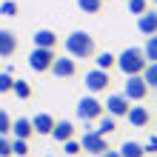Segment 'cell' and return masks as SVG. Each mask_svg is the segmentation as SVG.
Returning a JSON list of instances; mask_svg holds the SVG:
<instances>
[{
	"mask_svg": "<svg viewBox=\"0 0 157 157\" xmlns=\"http://www.w3.org/2000/svg\"><path fill=\"white\" fill-rule=\"evenodd\" d=\"M94 37H91L89 32H71L69 37H66V52H69V57H75V60H86L94 54Z\"/></svg>",
	"mask_w": 157,
	"mask_h": 157,
	"instance_id": "obj_1",
	"label": "cell"
},
{
	"mask_svg": "<svg viewBox=\"0 0 157 157\" xmlns=\"http://www.w3.org/2000/svg\"><path fill=\"white\" fill-rule=\"evenodd\" d=\"M114 66L123 71V75H140V71L146 69V57H143V49H137V46H128V49H123V54L120 57H114Z\"/></svg>",
	"mask_w": 157,
	"mask_h": 157,
	"instance_id": "obj_2",
	"label": "cell"
},
{
	"mask_svg": "<svg viewBox=\"0 0 157 157\" xmlns=\"http://www.w3.org/2000/svg\"><path fill=\"white\" fill-rule=\"evenodd\" d=\"M149 86L143 83L140 75H128L126 83H123V97L128 100V103H140V100H146V94H149Z\"/></svg>",
	"mask_w": 157,
	"mask_h": 157,
	"instance_id": "obj_3",
	"label": "cell"
},
{
	"mask_svg": "<svg viewBox=\"0 0 157 157\" xmlns=\"http://www.w3.org/2000/svg\"><path fill=\"white\" fill-rule=\"evenodd\" d=\"M77 117L83 120V123H91V120H97L100 114H103V103L94 97V94H86V97H80L77 100Z\"/></svg>",
	"mask_w": 157,
	"mask_h": 157,
	"instance_id": "obj_4",
	"label": "cell"
},
{
	"mask_svg": "<svg viewBox=\"0 0 157 157\" xmlns=\"http://www.w3.org/2000/svg\"><path fill=\"white\" fill-rule=\"evenodd\" d=\"M80 149L83 151H91V154H103L109 149V143H106V134H100L94 132V128H86L80 137Z\"/></svg>",
	"mask_w": 157,
	"mask_h": 157,
	"instance_id": "obj_5",
	"label": "cell"
},
{
	"mask_svg": "<svg viewBox=\"0 0 157 157\" xmlns=\"http://www.w3.org/2000/svg\"><path fill=\"white\" fill-rule=\"evenodd\" d=\"M83 83H86L89 94H100V91H106L112 86V77H109V71H103V69H91L89 75L83 77Z\"/></svg>",
	"mask_w": 157,
	"mask_h": 157,
	"instance_id": "obj_6",
	"label": "cell"
},
{
	"mask_svg": "<svg viewBox=\"0 0 157 157\" xmlns=\"http://www.w3.org/2000/svg\"><path fill=\"white\" fill-rule=\"evenodd\" d=\"M54 57H57L54 49H37V46H34L32 54H29V66H32L34 71H49V66H52Z\"/></svg>",
	"mask_w": 157,
	"mask_h": 157,
	"instance_id": "obj_7",
	"label": "cell"
},
{
	"mask_svg": "<svg viewBox=\"0 0 157 157\" xmlns=\"http://www.w3.org/2000/svg\"><path fill=\"white\" fill-rule=\"evenodd\" d=\"M49 71H52L54 77H63V80H66V77H71V75L77 71V60H75V57H69V54H63V57H54V60H52V66H49Z\"/></svg>",
	"mask_w": 157,
	"mask_h": 157,
	"instance_id": "obj_8",
	"label": "cell"
},
{
	"mask_svg": "<svg viewBox=\"0 0 157 157\" xmlns=\"http://www.w3.org/2000/svg\"><path fill=\"white\" fill-rule=\"evenodd\" d=\"M126 120L132 123L134 128H146L151 123V112L146 106H128V112H126Z\"/></svg>",
	"mask_w": 157,
	"mask_h": 157,
	"instance_id": "obj_9",
	"label": "cell"
},
{
	"mask_svg": "<svg viewBox=\"0 0 157 157\" xmlns=\"http://www.w3.org/2000/svg\"><path fill=\"white\" fill-rule=\"evenodd\" d=\"M128 106H132V103H128L123 94H109V100L103 103V112H109L112 117H126Z\"/></svg>",
	"mask_w": 157,
	"mask_h": 157,
	"instance_id": "obj_10",
	"label": "cell"
},
{
	"mask_svg": "<svg viewBox=\"0 0 157 157\" xmlns=\"http://www.w3.org/2000/svg\"><path fill=\"white\" fill-rule=\"evenodd\" d=\"M75 134H77V128H75L71 120H57V123L52 126V134H49V137H54L57 143H66V140H71Z\"/></svg>",
	"mask_w": 157,
	"mask_h": 157,
	"instance_id": "obj_11",
	"label": "cell"
},
{
	"mask_svg": "<svg viewBox=\"0 0 157 157\" xmlns=\"http://www.w3.org/2000/svg\"><path fill=\"white\" fill-rule=\"evenodd\" d=\"M137 29H140L146 37L157 34V12H154V9H146V12L137 17Z\"/></svg>",
	"mask_w": 157,
	"mask_h": 157,
	"instance_id": "obj_12",
	"label": "cell"
},
{
	"mask_svg": "<svg viewBox=\"0 0 157 157\" xmlns=\"http://www.w3.org/2000/svg\"><path fill=\"white\" fill-rule=\"evenodd\" d=\"M52 126H54V117H52V114H46V112H40V114H34V117H32V132H34V134L49 137V134H52Z\"/></svg>",
	"mask_w": 157,
	"mask_h": 157,
	"instance_id": "obj_13",
	"label": "cell"
},
{
	"mask_svg": "<svg viewBox=\"0 0 157 157\" xmlns=\"http://www.w3.org/2000/svg\"><path fill=\"white\" fill-rule=\"evenodd\" d=\"M9 134L17 137V140H29V137L34 134V132H32V120H29V117H17V120H12Z\"/></svg>",
	"mask_w": 157,
	"mask_h": 157,
	"instance_id": "obj_14",
	"label": "cell"
},
{
	"mask_svg": "<svg viewBox=\"0 0 157 157\" xmlns=\"http://www.w3.org/2000/svg\"><path fill=\"white\" fill-rule=\"evenodd\" d=\"M32 43L37 46V49H54V46H57V34L52 29H37L32 34Z\"/></svg>",
	"mask_w": 157,
	"mask_h": 157,
	"instance_id": "obj_15",
	"label": "cell"
},
{
	"mask_svg": "<svg viewBox=\"0 0 157 157\" xmlns=\"http://www.w3.org/2000/svg\"><path fill=\"white\" fill-rule=\"evenodd\" d=\"M14 52H17V37H14V32L0 29V57H12Z\"/></svg>",
	"mask_w": 157,
	"mask_h": 157,
	"instance_id": "obj_16",
	"label": "cell"
},
{
	"mask_svg": "<svg viewBox=\"0 0 157 157\" xmlns=\"http://www.w3.org/2000/svg\"><path fill=\"white\" fill-rule=\"evenodd\" d=\"M117 154L120 157H146V149H143V143H137V140H126Z\"/></svg>",
	"mask_w": 157,
	"mask_h": 157,
	"instance_id": "obj_17",
	"label": "cell"
},
{
	"mask_svg": "<svg viewBox=\"0 0 157 157\" xmlns=\"http://www.w3.org/2000/svg\"><path fill=\"white\" fill-rule=\"evenodd\" d=\"M97 120H100V126L94 128V132H100V134H112V132H114V128H117V120H114L112 114H106V112H103V114H100Z\"/></svg>",
	"mask_w": 157,
	"mask_h": 157,
	"instance_id": "obj_18",
	"label": "cell"
},
{
	"mask_svg": "<svg viewBox=\"0 0 157 157\" xmlns=\"http://www.w3.org/2000/svg\"><path fill=\"white\" fill-rule=\"evenodd\" d=\"M140 77H143V83L149 89H154L157 86V66H154V63H146V69L140 71Z\"/></svg>",
	"mask_w": 157,
	"mask_h": 157,
	"instance_id": "obj_19",
	"label": "cell"
},
{
	"mask_svg": "<svg viewBox=\"0 0 157 157\" xmlns=\"http://www.w3.org/2000/svg\"><path fill=\"white\" fill-rule=\"evenodd\" d=\"M12 91H14L20 100H29V97H32V83H26V80H14V83H12Z\"/></svg>",
	"mask_w": 157,
	"mask_h": 157,
	"instance_id": "obj_20",
	"label": "cell"
},
{
	"mask_svg": "<svg viewBox=\"0 0 157 157\" xmlns=\"http://www.w3.org/2000/svg\"><path fill=\"white\" fill-rule=\"evenodd\" d=\"M77 9L86 12V14H97L103 9V0H77Z\"/></svg>",
	"mask_w": 157,
	"mask_h": 157,
	"instance_id": "obj_21",
	"label": "cell"
},
{
	"mask_svg": "<svg viewBox=\"0 0 157 157\" xmlns=\"http://www.w3.org/2000/svg\"><path fill=\"white\" fill-rule=\"evenodd\" d=\"M143 57H146V63H154V60H157V37H154V34H151V37H146Z\"/></svg>",
	"mask_w": 157,
	"mask_h": 157,
	"instance_id": "obj_22",
	"label": "cell"
},
{
	"mask_svg": "<svg viewBox=\"0 0 157 157\" xmlns=\"http://www.w3.org/2000/svg\"><path fill=\"white\" fill-rule=\"evenodd\" d=\"M17 12H20L17 0H3V3H0V14H3V17H14Z\"/></svg>",
	"mask_w": 157,
	"mask_h": 157,
	"instance_id": "obj_23",
	"label": "cell"
},
{
	"mask_svg": "<svg viewBox=\"0 0 157 157\" xmlns=\"http://www.w3.org/2000/svg\"><path fill=\"white\" fill-rule=\"evenodd\" d=\"M112 66H114V54H112V52H100V54H97V69L109 71Z\"/></svg>",
	"mask_w": 157,
	"mask_h": 157,
	"instance_id": "obj_24",
	"label": "cell"
},
{
	"mask_svg": "<svg viewBox=\"0 0 157 157\" xmlns=\"http://www.w3.org/2000/svg\"><path fill=\"white\" fill-rule=\"evenodd\" d=\"M12 83H14V77H12V71H0V94H9L12 91Z\"/></svg>",
	"mask_w": 157,
	"mask_h": 157,
	"instance_id": "obj_25",
	"label": "cell"
},
{
	"mask_svg": "<svg viewBox=\"0 0 157 157\" xmlns=\"http://www.w3.org/2000/svg\"><path fill=\"white\" fill-rule=\"evenodd\" d=\"M12 154H17V157H26L29 154V140H12Z\"/></svg>",
	"mask_w": 157,
	"mask_h": 157,
	"instance_id": "obj_26",
	"label": "cell"
},
{
	"mask_svg": "<svg viewBox=\"0 0 157 157\" xmlns=\"http://www.w3.org/2000/svg\"><path fill=\"white\" fill-rule=\"evenodd\" d=\"M63 151H66L69 157H77L83 149H80V140H75V137H71V140H66V143H63Z\"/></svg>",
	"mask_w": 157,
	"mask_h": 157,
	"instance_id": "obj_27",
	"label": "cell"
},
{
	"mask_svg": "<svg viewBox=\"0 0 157 157\" xmlns=\"http://www.w3.org/2000/svg\"><path fill=\"white\" fill-rule=\"evenodd\" d=\"M0 157H12V140H9V134H0Z\"/></svg>",
	"mask_w": 157,
	"mask_h": 157,
	"instance_id": "obj_28",
	"label": "cell"
},
{
	"mask_svg": "<svg viewBox=\"0 0 157 157\" xmlns=\"http://www.w3.org/2000/svg\"><path fill=\"white\" fill-rule=\"evenodd\" d=\"M9 128H12V120H9V112H6V109H0V134H9Z\"/></svg>",
	"mask_w": 157,
	"mask_h": 157,
	"instance_id": "obj_29",
	"label": "cell"
},
{
	"mask_svg": "<svg viewBox=\"0 0 157 157\" xmlns=\"http://www.w3.org/2000/svg\"><path fill=\"white\" fill-rule=\"evenodd\" d=\"M128 12L132 14H143L146 12V0H128Z\"/></svg>",
	"mask_w": 157,
	"mask_h": 157,
	"instance_id": "obj_30",
	"label": "cell"
},
{
	"mask_svg": "<svg viewBox=\"0 0 157 157\" xmlns=\"http://www.w3.org/2000/svg\"><path fill=\"white\" fill-rule=\"evenodd\" d=\"M100 157H120V154H117V151H109V149H106V151L100 154Z\"/></svg>",
	"mask_w": 157,
	"mask_h": 157,
	"instance_id": "obj_31",
	"label": "cell"
}]
</instances>
